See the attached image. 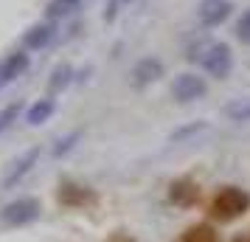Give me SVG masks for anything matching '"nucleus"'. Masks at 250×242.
Returning <instances> with one entry per match:
<instances>
[{"instance_id": "19", "label": "nucleus", "mask_w": 250, "mask_h": 242, "mask_svg": "<svg viewBox=\"0 0 250 242\" xmlns=\"http://www.w3.org/2000/svg\"><path fill=\"white\" fill-rule=\"evenodd\" d=\"M129 3H132V0H107V6H104V23H113Z\"/></svg>"}, {"instance_id": "12", "label": "nucleus", "mask_w": 250, "mask_h": 242, "mask_svg": "<svg viewBox=\"0 0 250 242\" xmlns=\"http://www.w3.org/2000/svg\"><path fill=\"white\" fill-rule=\"evenodd\" d=\"M70 82H73V65H68V62L57 65V68L51 70V79H48V96H57V93H62Z\"/></svg>"}, {"instance_id": "3", "label": "nucleus", "mask_w": 250, "mask_h": 242, "mask_svg": "<svg viewBox=\"0 0 250 242\" xmlns=\"http://www.w3.org/2000/svg\"><path fill=\"white\" fill-rule=\"evenodd\" d=\"M40 214H42V203L37 197H17V200H9L0 208V222L9 228H20V225L40 220Z\"/></svg>"}, {"instance_id": "17", "label": "nucleus", "mask_w": 250, "mask_h": 242, "mask_svg": "<svg viewBox=\"0 0 250 242\" xmlns=\"http://www.w3.org/2000/svg\"><path fill=\"white\" fill-rule=\"evenodd\" d=\"M82 135H84L82 130H73V132H68V135L57 138V144H54L51 155H54V158H62V155H68V152H70V150H73V147H76V144L82 141Z\"/></svg>"}, {"instance_id": "16", "label": "nucleus", "mask_w": 250, "mask_h": 242, "mask_svg": "<svg viewBox=\"0 0 250 242\" xmlns=\"http://www.w3.org/2000/svg\"><path fill=\"white\" fill-rule=\"evenodd\" d=\"M222 115L230 121H250V99H233L222 107Z\"/></svg>"}, {"instance_id": "7", "label": "nucleus", "mask_w": 250, "mask_h": 242, "mask_svg": "<svg viewBox=\"0 0 250 242\" xmlns=\"http://www.w3.org/2000/svg\"><path fill=\"white\" fill-rule=\"evenodd\" d=\"M28 65H31V54L25 48H17L12 54H6V57L0 59V88H6L14 79H20L28 70Z\"/></svg>"}, {"instance_id": "15", "label": "nucleus", "mask_w": 250, "mask_h": 242, "mask_svg": "<svg viewBox=\"0 0 250 242\" xmlns=\"http://www.w3.org/2000/svg\"><path fill=\"white\" fill-rule=\"evenodd\" d=\"M208 130V121H191V124H183V127H177L174 132L169 135L171 144H186V141L197 138L200 132H205Z\"/></svg>"}, {"instance_id": "14", "label": "nucleus", "mask_w": 250, "mask_h": 242, "mask_svg": "<svg viewBox=\"0 0 250 242\" xmlns=\"http://www.w3.org/2000/svg\"><path fill=\"white\" fill-rule=\"evenodd\" d=\"M180 242H219V234H216L214 225H208V222H197V225H191V228L183 234Z\"/></svg>"}, {"instance_id": "20", "label": "nucleus", "mask_w": 250, "mask_h": 242, "mask_svg": "<svg viewBox=\"0 0 250 242\" xmlns=\"http://www.w3.org/2000/svg\"><path fill=\"white\" fill-rule=\"evenodd\" d=\"M233 31H236V40H239V43L250 45V9L236 20V28H233Z\"/></svg>"}, {"instance_id": "9", "label": "nucleus", "mask_w": 250, "mask_h": 242, "mask_svg": "<svg viewBox=\"0 0 250 242\" xmlns=\"http://www.w3.org/2000/svg\"><path fill=\"white\" fill-rule=\"evenodd\" d=\"M230 0H203L200 3V23L205 28H216V25H222L230 17Z\"/></svg>"}, {"instance_id": "2", "label": "nucleus", "mask_w": 250, "mask_h": 242, "mask_svg": "<svg viewBox=\"0 0 250 242\" xmlns=\"http://www.w3.org/2000/svg\"><path fill=\"white\" fill-rule=\"evenodd\" d=\"M194 59L200 62V68L211 79H228L230 70H233V54H230V48L225 43H208Z\"/></svg>"}, {"instance_id": "4", "label": "nucleus", "mask_w": 250, "mask_h": 242, "mask_svg": "<svg viewBox=\"0 0 250 242\" xmlns=\"http://www.w3.org/2000/svg\"><path fill=\"white\" fill-rule=\"evenodd\" d=\"M205 93H208L205 79L203 76H197V73H191V70L177 73L174 82H171V96H174V102L191 104V102H197V99H203Z\"/></svg>"}, {"instance_id": "13", "label": "nucleus", "mask_w": 250, "mask_h": 242, "mask_svg": "<svg viewBox=\"0 0 250 242\" xmlns=\"http://www.w3.org/2000/svg\"><path fill=\"white\" fill-rule=\"evenodd\" d=\"M25 113V102L23 99H14V102H9L3 110H0V135L3 132H9V130L20 121V115Z\"/></svg>"}, {"instance_id": "10", "label": "nucleus", "mask_w": 250, "mask_h": 242, "mask_svg": "<svg viewBox=\"0 0 250 242\" xmlns=\"http://www.w3.org/2000/svg\"><path fill=\"white\" fill-rule=\"evenodd\" d=\"M169 200L180 208L197 206V203H200V186L194 183L191 177H180V180H174V183L169 186Z\"/></svg>"}, {"instance_id": "18", "label": "nucleus", "mask_w": 250, "mask_h": 242, "mask_svg": "<svg viewBox=\"0 0 250 242\" xmlns=\"http://www.w3.org/2000/svg\"><path fill=\"white\" fill-rule=\"evenodd\" d=\"M79 6V0H51L48 3V20H59V17H68L73 9Z\"/></svg>"}, {"instance_id": "6", "label": "nucleus", "mask_w": 250, "mask_h": 242, "mask_svg": "<svg viewBox=\"0 0 250 242\" xmlns=\"http://www.w3.org/2000/svg\"><path fill=\"white\" fill-rule=\"evenodd\" d=\"M160 76H163V62L158 57H144V59H138L132 65V70H129V85L135 90H144L149 85H155Z\"/></svg>"}, {"instance_id": "21", "label": "nucleus", "mask_w": 250, "mask_h": 242, "mask_svg": "<svg viewBox=\"0 0 250 242\" xmlns=\"http://www.w3.org/2000/svg\"><path fill=\"white\" fill-rule=\"evenodd\" d=\"M233 242H250V237H239V240H233Z\"/></svg>"}, {"instance_id": "11", "label": "nucleus", "mask_w": 250, "mask_h": 242, "mask_svg": "<svg viewBox=\"0 0 250 242\" xmlns=\"http://www.w3.org/2000/svg\"><path fill=\"white\" fill-rule=\"evenodd\" d=\"M54 110H57L54 96H42V99H37V102L25 110V121H28L31 127H40V124H45L48 118L54 115Z\"/></svg>"}, {"instance_id": "5", "label": "nucleus", "mask_w": 250, "mask_h": 242, "mask_svg": "<svg viewBox=\"0 0 250 242\" xmlns=\"http://www.w3.org/2000/svg\"><path fill=\"white\" fill-rule=\"evenodd\" d=\"M40 158H42V150H40V147H31V150H25L20 158H14V161L9 163L6 175H3V189H14V186L20 183L25 175L40 163Z\"/></svg>"}, {"instance_id": "1", "label": "nucleus", "mask_w": 250, "mask_h": 242, "mask_svg": "<svg viewBox=\"0 0 250 242\" xmlns=\"http://www.w3.org/2000/svg\"><path fill=\"white\" fill-rule=\"evenodd\" d=\"M250 208V195L239 186H225L219 189L211 200V217L222 222H233Z\"/></svg>"}, {"instance_id": "8", "label": "nucleus", "mask_w": 250, "mask_h": 242, "mask_svg": "<svg viewBox=\"0 0 250 242\" xmlns=\"http://www.w3.org/2000/svg\"><path fill=\"white\" fill-rule=\"evenodd\" d=\"M54 37H57V25H54V20L34 23L23 34V48H25V51H42V48L51 45V40H54Z\"/></svg>"}]
</instances>
